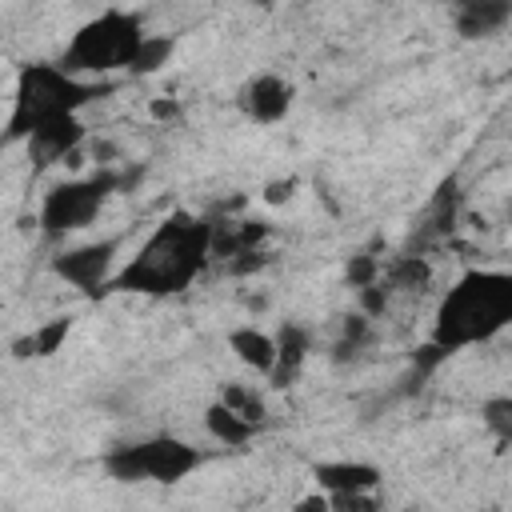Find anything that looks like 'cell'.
I'll return each instance as SVG.
<instances>
[{
  "label": "cell",
  "instance_id": "83f0119b",
  "mask_svg": "<svg viewBox=\"0 0 512 512\" xmlns=\"http://www.w3.org/2000/svg\"><path fill=\"white\" fill-rule=\"evenodd\" d=\"M508 216H512V200H508Z\"/></svg>",
  "mask_w": 512,
  "mask_h": 512
},
{
  "label": "cell",
  "instance_id": "cb8c5ba5",
  "mask_svg": "<svg viewBox=\"0 0 512 512\" xmlns=\"http://www.w3.org/2000/svg\"><path fill=\"white\" fill-rule=\"evenodd\" d=\"M296 188H300V180H296V176H280V180H268L260 196H264V204L280 208V204H288V200L296 196Z\"/></svg>",
  "mask_w": 512,
  "mask_h": 512
},
{
  "label": "cell",
  "instance_id": "3957f363",
  "mask_svg": "<svg viewBox=\"0 0 512 512\" xmlns=\"http://www.w3.org/2000/svg\"><path fill=\"white\" fill-rule=\"evenodd\" d=\"M112 84L108 80H92V76H76L60 64H24L16 72V92H12V112H8V128H4V144H20L28 140V132L60 112H80L92 100L108 96Z\"/></svg>",
  "mask_w": 512,
  "mask_h": 512
},
{
  "label": "cell",
  "instance_id": "5bb4252c",
  "mask_svg": "<svg viewBox=\"0 0 512 512\" xmlns=\"http://www.w3.org/2000/svg\"><path fill=\"white\" fill-rule=\"evenodd\" d=\"M204 428H208V436L216 440V444H224V448H244L256 432H260V424H252V420H244L236 408H228L224 400H212L208 408H204Z\"/></svg>",
  "mask_w": 512,
  "mask_h": 512
},
{
  "label": "cell",
  "instance_id": "44dd1931",
  "mask_svg": "<svg viewBox=\"0 0 512 512\" xmlns=\"http://www.w3.org/2000/svg\"><path fill=\"white\" fill-rule=\"evenodd\" d=\"M480 420L500 448H512V396H488L480 404Z\"/></svg>",
  "mask_w": 512,
  "mask_h": 512
},
{
  "label": "cell",
  "instance_id": "8992f818",
  "mask_svg": "<svg viewBox=\"0 0 512 512\" xmlns=\"http://www.w3.org/2000/svg\"><path fill=\"white\" fill-rule=\"evenodd\" d=\"M200 464H204V452L200 448H192L180 436H164V432L104 452V472L112 480H120V484H140V480L176 484V480L192 476Z\"/></svg>",
  "mask_w": 512,
  "mask_h": 512
},
{
  "label": "cell",
  "instance_id": "8fae6325",
  "mask_svg": "<svg viewBox=\"0 0 512 512\" xmlns=\"http://www.w3.org/2000/svg\"><path fill=\"white\" fill-rule=\"evenodd\" d=\"M308 352H312V332L304 324H296V320H284L276 328V364L268 372V384L272 388H292L300 368H304V360H308Z\"/></svg>",
  "mask_w": 512,
  "mask_h": 512
},
{
  "label": "cell",
  "instance_id": "7402d4cb",
  "mask_svg": "<svg viewBox=\"0 0 512 512\" xmlns=\"http://www.w3.org/2000/svg\"><path fill=\"white\" fill-rule=\"evenodd\" d=\"M268 264H272V256L264 248H244V252H236V256L224 260V272L228 276H252L260 268H268Z\"/></svg>",
  "mask_w": 512,
  "mask_h": 512
},
{
  "label": "cell",
  "instance_id": "ba28073f",
  "mask_svg": "<svg viewBox=\"0 0 512 512\" xmlns=\"http://www.w3.org/2000/svg\"><path fill=\"white\" fill-rule=\"evenodd\" d=\"M292 100H296V88H292L284 76H276V72L252 76V80L240 88V96H236L240 112H244L252 124H280V120L288 116Z\"/></svg>",
  "mask_w": 512,
  "mask_h": 512
},
{
  "label": "cell",
  "instance_id": "7c38bea8",
  "mask_svg": "<svg viewBox=\"0 0 512 512\" xmlns=\"http://www.w3.org/2000/svg\"><path fill=\"white\" fill-rule=\"evenodd\" d=\"M312 480L324 492H372L384 480V472L368 460H320L312 464Z\"/></svg>",
  "mask_w": 512,
  "mask_h": 512
},
{
  "label": "cell",
  "instance_id": "52a82bcc",
  "mask_svg": "<svg viewBox=\"0 0 512 512\" xmlns=\"http://www.w3.org/2000/svg\"><path fill=\"white\" fill-rule=\"evenodd\" d=\"M120 248H124V232L116 236H104V240H88V244H76V248H64L48 260V268L72 284L76 292L84 296H108V284L116 276V260H120Z\"/></svg>",
  "mask_w": 512,
  "mask_h": 512
},
{
  "label": "cell",
  "instance_id": "30bf717a",
  "mask_svg": "<svg viewBox=\"0 0 512 512\" xmlns=\"http://www.w3.org/2000/svg\"><path fill=\"white\" fill-rule=\"evenodd\" d=\"M448 12L464 40H488L512 20V0H448Z\"/></svg>",
  "mask_w": 512,
  "mask_h": 512
},
{
  "label": "cell",
  "instance_id": "e0dca14e",
  "mask_svg": "<svg viewBox=\"0 0 512 512\" xmlns=\"http://www.w3.org/2000/svg\"><path fill=\"white\" fill-rule=\"evenodd\" d=\"M368 336H372V316H368V312H352V316H344V324H340V340L332 344V360H336V364L356 360V356L364 352Z\"/></svg>",
  "mask_w": 512,
  "mask_h": 512
},
{
  "label": "cell",
  "instance_id": "2e32d148",
  "mask_svg": "<svg viewBox=\"0 0 512 512\" xmlns=\"http://www.w3.org/2000/svg\"><path fill=\"white\" fill-rule=\"evenodd\" d=\"M72 316H56V320H44L40 328H32L28 336H16L12 340V356L16 360H40V356H52L64 348V340L72 336Z\"/></svg>",
  "mask_w": 512,
  "mask_h": 512
},
{
  "label": "cell",
  "instance_id": "ffe728a7",
  "mask_svg": "<svg viewBox=\"0 0 512 512\" xmlns=\"http://www.w3.org/2000/svg\"><path fill=\"white\" fill-rule=\"evenodd\" d=\"M172 52H176V40L172 36H144V44L136 48V60H132V76H152V72H160L168 60H172Z\"/></svg>",
  "mask_w": 512,
  "mask_h": 512
},
{
  "label": "cell",
  "instance_id": "d4e9b609",
  "mask_svg": "<svg viewBox=\"0 0 512 512\" xmlns=\"http://www.w3.org/2000/svg\"><path fill=\"white\" fill-rule=\"evenodd\" d=\"M384 304H388V288H380V280H376V284H368V288H360V312L380 316V312H384Z\"/></svg>",
  "mask_w": 512,
  "mask_h": 512
},
{
  "label": "cell",
  "instance_id": "6da1fadb",
  "mask_svg": "<svg viewBox=\"0 0 512 512\" xmlns=\"http://www.w3.org/2000/svg\"><path fill=\"white\" fill-rule=\"evenodd\" d=\"M208 260H212V220L176 208L148 232L136 256L112 276L108 292L180 296L184 288H192V280L204 272Z\"/></svg>",
  "mask_w": 512,
  "mask_h": 512
},
{
  "label": "cell",
  "instance_id": "277c9868",
  "mask_svg": "<svg viewBox=\"0 0 512 512\" xmlns=\"http://www.w3.org/2000/svg\"><path fill=\"white\" fill-rule=\"evenodd\" d=\"M144 20L140 12H124V8H104L100 16H92L88 24L76 28V36L68 40L64 56L56 60L60 68L76 72V76H108L116 68H132L136 48L144 44Z\"/></svg>",
  "mask_w": 512,
  "mask_h": 512
},
{
  "label": "cell",
  "instance_id": "7a4b0ae2",
  "mask_svg": "<svg viewBox=\"0 0 512 512\" xmlns=\"http://www.w3.org/2000/svg\"><path fill=\"white\" fill-rule=\"evenodd\" d=\"M512 328V272L496 268H468L440 300L432 336L448 356L496 340Z\"/></svg>",
  "mask_w": 512,
  "mask_h": 512
},
{
  "label": "cell",
  "instance_id": "4316f807",
  "mask_svg": "<svg viewBox=\"0 0 512 512\" xmlns=\"http://www.w3.org/2000/svg\"><path fill=\"white\" fill-rule=\"evenodd\" d=\"M252 4H256V8H272L276 0H252Z\"/></svg>",
  "mask_w": 512,
  "mask_h": 512
},
{
  "label": "cell",
  "instance_id": "484cf974",
  "mask_svg": "<svg viewBox=\"0 0 512 512\" xmlns=\"http://www.w3.org/2000/svg\"><path fill=\"white\" fill-rule=\"evenodd\" d=\"M156 120H172V116H180V104L176 100H152V108H148Z\"/></svg>",
  "mask_w": 512,
  "mask_h": 512
},
{
  "label": "cell",
  "instance_id": "5b68a950",
  "mask_svg": "<svg viewBox=\"0 0 512 512\" xmlns=\"http://www.w3.org/2000/svg\"><path fill=\"white\" fill-rule=\"evenodd\" d=\"M124 184H128V176L116 172V168H100L92 176H76V180L52 184L44 192V200H40V216H36L40 232L48 240H60L68 232L88 228L104 212V204L112 200V192H120Z\"/></svg>",
  "mask_w": 512,
  "mask_h": 512
},
{
  "label": "cell",
  "instance_id": "9a60e30c",
  "mask_svg": "<svg viewBox=\"0 0 512 512\" xmlns=\"http://www.w3.org/2000/svg\"><path fill=\"white\" fill-rule=\"evenodd\" d=\"M264 236H268L264 220H212V256L228 260L244 248H260Z\"/></svg>",
  "mask_w": 512,
  "mask_h": 512
},
{
  "label": "cell",
  "instance_id": "603a6c76",
  "mask_svg": "<svg viewBox=\"0 0 512 512\" xmlns=\"http://www.w3.org/2000/svg\"><path fill=\"white\" fill-rule=\"evenodd\" d=\"M348 284L352 288H368V284H376L380 280V260L376 256H368V252H360V256H352L348 260Z\"/></svg>",
  "mask_w": 512,
  "mask_h": 512
},
{
  "label": "cell",
  "instance_id": "d6986e66",
  "mask_svg": "<svg viewBox=\"0 0 512 512\" xmlns=\"http://www.w3.org/2000/svg\"><path fill=\"white\" fill-rule=\"evenodd\" d=\"M216 400H224L228 408H236L244 420H252V424H264L268 420V404H264V396L256 392V388H248V384H236V380H228V384H220V396Z\"/></svg>",
  "mask_w": 512,
  "mask_h": 512
},
{
  "label": "cell",
  "instance_id": "9c48e42d",
  "mask_svg": "<svg viewBox=\"0 0 512 512\" xmlns=\"http://www.w3.org/2000/svg\"><path fill=\"white\" fill-rule=\"evenodd\" d=\"M28 156L36 164H56L64 156H72L80 144H84V124L76 112H60V116H48L40 120L32 132H28Z\"/></svg>",
  "mask_w": 512,
  "mask_h": 512
},
{
  "label": "cell",
  "instance_id": "ac0fdd59",
  "mask_svg": "<svg viewBox=\"0 0 512 512\" xmlns=\"http://www.w3.org/2000/svg\"><path fill=\"white\" fill-rule=\"evenodd\" d=\"M388 288H404V292H424L428 288V280H432V264L424 260V256H416V252H408V256H396L392 264H388Z\"/></svg>",
  "mask_w": 512,
  "mask_h": 512
},
{
  "label": "cell",
  "instance_id": "4fadbf2b",
  "mask_svg": "<svg viewBox=\"0 0 512 512\" xmlns=\"http://www.w3.org/2000/svg\"><path fill=\"white\" fill-rule=\"evenodd\" d=\"M228 348H232V356H236L244 368L260 372V376H268L272 364H276V336L260 332L256 324L232 328V332H228Z\"/></svg>",
  "mask_w": 512,
  "mask_h": 512
}]
</instances>
